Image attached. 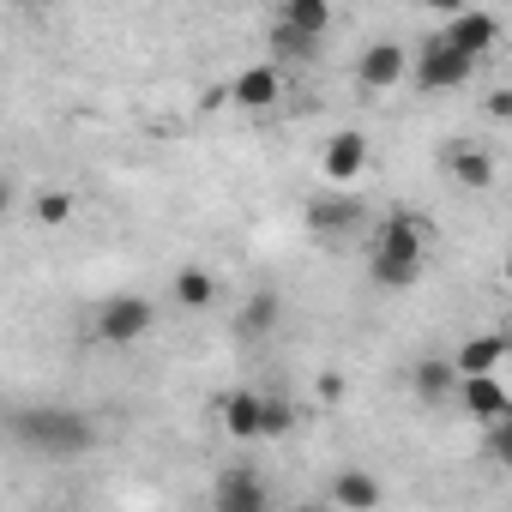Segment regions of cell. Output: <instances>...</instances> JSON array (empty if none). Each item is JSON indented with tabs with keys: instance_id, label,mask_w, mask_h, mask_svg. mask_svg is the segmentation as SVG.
<instances>
[{
	"instance_id": "cell-18",
	"label": "cell",
	"mask_w": 512,
	"mask_h": 512,
	"mask_svg": "<svg viewBox=\"0 0 512 512\" xmlns=\"http://www.w3.org/2000/svg\"><path fill=\"white\" fill-rule=\"evenodd\" d=\"M452 362H458V374H464V380H488V374L506 362V338H464Z\"/></svg>"
},
{
	"instance_id": "cell-21",
	"label": "cell",
	"mask_w": 512,
	"mask_h": 512,
	"mask_svg": "<svg viewBox=\"0 0 512 512\" xmlns=\"http://www.w3.org/2000/svg\"><path fill=\"white\" fill-rule=\"evenodd\" d=\"M488 458H494V464H500V470H512V416H506V422H494V428H488Z\"/></svg>"
},
{
	"instance_id": "cell-24",
	"label": "cell",
	"mask_w": 512,
	"mask_h": 512,
	"mask_svg": "<svg viewBox=\"0 0 512 512\" xmlns=\"http://www.w3.org/2000/svg\"><path fill=\"white\" fill-rule=\"evenodd\" d=\"M482 109H488L494 121H512V91H506V85H500V91H488V103H482Z\"/></svg>"
},
{
	"instance_id": "cell-23",
	"label": "cell",
	"mask_w": 512,
	"mask_h": 512,
	"mask_svg": "<svg viewBox=\"0 0 512 512\" xmlns=\"http://www.w3.org/2000/svg\"><path fill=\"white\" fill-rule=\"evenodd\" d=\"M290 422H296V410H290L284 398H266V440H278V434H290Z\"/></svg>"
},
{
	"instance_id": "cell-11",
	"label": "cell",
	"mask_w": 512,
	"mask_h": 512,
	"mask_svg": "<svg viewBox=\"0 0 512 512\" xmlns=\"http://www.w3.org/2000/svg\"><path fill=\"white\" fill-rule=\"evenodd\" d=\"M217 416H223V434H235V440H266V398L260 392H229Z\"/></svg>"
},
{
	"instance_id": "cell-28",
	"label": "cell",
	"mask_w": 512,
	"mask_h": 512,
	"mask_svg": "<svg viewBox=\"0 0 512 512\" xmlns=\"http://www.w3.org/2000/svg\"><path fill=\"white\" fill-rule=\"evenodd\" d=\"M506 284H512V260H506Z\"/></svg>"
},
{
	"instance_id": "cell-9",
	"label": "cell",
	"mask_w": 512,
	"mask_h": 512,
	"mask_svg": "<svg viewBox=\"0 0 512 512\" xmlns=\"http://www.w3.org/2000/svg\"><path fill=\"white\" fill-rule=\"evenodd\" d=\"M446 175H452L458 187L482 193V187L494 181V157H488L482 145H470V139H446Z\"/></svg>"
},
{
	"instance_id": "cell-17",
	"label": "cell",
	"mask_w": 512,
	"mask_h": 512,
	"mask_svg": "<svg viewBox=\"0 0 512 512\" xmlns=\"http://www.w3.org/2000/svg\"><path fill=\"white\" fill-rule=\"evenodd\" d=\"M278 25L308 37V43H320L332 31V7H326V0H290V7H278Z\"/></svg>"
},
{
	"instance_id": "cell-8",
	"label": "cell",
	"mask_w": 512,
	"mask_h": 512,
	"mask_svg": "<svg viewBox=\"0 0 512 512\" xmlns=\"http://www.w3.org/2000/svg\"><path fill=\"white\" fill-rule=\"evenodd\" d=\"M458 55H470V61H482L494 43H500V19L494 13H452L446 19V31H440Z\"/></svg>"
},
{
	"instance_id": "cell-12",
	"label": "cell",
	"mask_w": 512,
	"mask_h": 512,
	"mask_svg": "<svg viewBox=\"0 0 512 512\" xmlns=\"http://www.w3.org/2000/svg\"><path fill=\"white\" fill-rule=\"evenodd\" d=\"M229 97L241 103V109H272L278 97H284V73L266 61V67H241L235 73V85H229Z\"/></svg>"
},
{
	"instance_id": "cell-2",
	"label": "cell",
	"mask_w": 512,
	"mask_h": 512,
	"mask_svg": "<svg viewBox=\"0 0 512 512\" xmlns=\"http://www.w3.org/2000/svg\"><path fill=\"white\" fill-rule=\"evenodd\" d=\"M13 440L37 458H79L97 446V422L73 404H31V410H13Z\"/></svg>"
},
{
	"instance_id": "cell-1",
	"label": "cell",
	"mask_w": 512,
	"mask_h": 512,
	"mask_svg": "<svg viewBox=\"0 0 512 512\" xmlns=\"http://www.w3.org/2000/svg\"><path fill=\"white\" fill-rule=\"evenodd\" d=\"M428 241H434L428 217H416V211H392V217L380 223V235H374L368 278H374L380 290H410V284L422 278V266H428Z\"/></svg>"
},
{
	"instance_id": "cell-3",
	"label": "cell",
	"mask_w": 512,
	"mask_h": 512,
	"mask_svg": "<svg viewBox=\"0 0 512 512\" xmlns=\"http://www.w3.org/2000/svg\"><path fill=\"white\" fill-rule=\"evenodd\" d=\"M151 320H157V308L145 302V296H109L103 308H97V344L103 350H133L145 332H151Z\"/></svg>"
},
{
	"instance_id": "cell-4",
	"label": "cell",
	"mask_w": 512,
	"mask_h": 512,
	"mask_svg": "<svg viewBox=\"0 0 512 512\" xmlns=\"http://www.w3.org/2000/svg\"><path fill=\"white\" fill-rule=\"evenodd\" d=\"M211 512H272L266 476H260V470H247V464L217 470V482H211Z\"/></svg>"
},
{
	"instance_id": "cell-25",
	"label": "cell",
	"mask_w": 512,
	"mask_h": 512,
	"mask_svg": "<svg viewBox=\"0 0 512 512\" xmlns=\"http://www.w3.org/2000/svg\"><path fill=\"white\" fill-rule=\"evenodd\" d=\"M320 398L338 404V398H344V380H338V374H320Z\"/></svg>"
},
{
	"instance_id": "cell-7",
	"label": "cell",
	"mask_w": 512,
	"mask_h": 512,
	"mask_svg": "<svg viewBox=\"0 0 512 512\" xmlns=\"http://www.w3.org/2000/svg\"><path fill=\"white\" fill-rule=\"evenodd\" d=\"M320 169H326V181H332V187H350V181L368 169V139H362L356 127L332 133V139H326V151H320Z\"/></svg>"
},
{
	"instance_id": "cell-6",
	"label": "cell",
	"mask_w": 512,
	"mask_h": 512,
	"mask_svg": "<svg viewBox=\"0 0 512 512\" xmlns=\"http://www.w3.org/2000/svg\"><path fill=\"white\" fill-rule=\"evenodd\" d=\"M350 229H362V199L356 193H314L308 199V235L314 241H338V235H350Z\"/></svg>"
},
{
	"instance_id": "cell-19",
	"label": "cell",
	"mask_w": 512,
	"mask_h": 512,
	"mask_svg": "<svg viewBox=\"0 0 512 512\" xmlns=\"http://www.w3.org/2000/svg\"><path fill=\"white\" fill-rule=\"evenodd\" d=\"M169 290H175V302H181V308H211V302H217V278H211L205 266H181Z\"/></svg>"
},
{
	"instance_id": "cell-14",
	"label": "cell",
	"mask_w": 512,
	"mask_h": 512,
	"mask_svg": "<svg viewBox=\"0 0 512 512\" xmlns=\"http://www.w3.org/2000/svg\"><path fill=\"white\" fill-rule=\"evenodd\" d=\"M410 386H416L422 404H440V398H458L464 374H458V362H446V356H422L416 374H410Z\"/></svg>"
},
{
	"instance_id": "cell-22",
	"label": "cell",
	"mask_w": 512,
	"mask_h": 512,
	"mask_svg": "<svg viewBox=\"0 0 512 512\" xmlns=\"http://www.w3.org/2000/svg\"><path fill=\"white\" fill-rule=\"evenodd\" d=\"M73 217V199L67 193H43L37 199V223H67Z\"/></svg>"
},
{
	"instance_id": "cell-26",
	"label": "cell",
	"mask_w": 512,
	"mask_h": 512,
	"mask_svg": "<svg viewBox=\"0 0 512 512\" xmlns=\"http://www.w3.org/2000/svg\"><path fill=\"white\" fill-rule=\"evenodd\" d=\"M500 338H506V350H512V320H506V332H500Z\"/></svg>"
},
{
	"instance_id": "cell-15",
	"label": "cell",
	"mask_w": 512,
	"mask_h": 512,
	"mask_svg": "<svg viewBox=\"0 0 512 512\" xmlns=\"http://www.w3.org/2000/svg\"><path fill=\"white\" fill-rule=\"evenodd\" d=\"M356 79H362L368 91H392V85L404 79V49H398V43H374V49H362Z\"/></svg>"
},
{
	"instance_id": "cell-5",
	"label": "cell",
	"mask_w": 512,
	"mask_h": 512,
	"mask_svg": "<svg viewBox=\"0 0 512 512\" xmlns=\"http://www.w3.org/2000/svg\"><path fill=\"white\" fill-rule=\"evenodd\" d=\"M470 73H476V61L458 55L446 37H428L422 55H416V91H452V85H464Z\"/></svg>"
},
{
	"instance_id": "cell-16",
	"label": "cell",
	"mask_w": 512,
	"mask_h": 512,
	"mask_svg": "<svg viewBox=\"0 0 512 512\" xmlns=\"http://www.w3.org/2000/svg\"><path fill=\"white\" fill-rule=\"evenodd\" d=\"M278 314H284V302H278L272 290H253V296L241 302V314H235V338H241V344H260V338L278 326Z\"/></svg>"
},
{
	"instance_id": "cell-27",
	"label": "cell",
	"mask_w": 512,
	"mask_h": 512,
	"mask_svg": "<svg viewBox=\"0 0 512 512\" xmlns=\"http://www.w3.org/2000/svg\"><path fill=\"white\" fill-rule=\"evenodd\" d=\"M302 512H338V506H302Z\"/></svg>"
},
{
	"instance_id": "cell-10",
	"label": "cell",
	"mask_w": 512,
	"mask_h": 512,
	"mask_svg": "<svg viewBox=\"0 0 512 512\" xmlns=\"http://www.w3.org/2000/svg\"><path fill=\"white\" fill-rule=\"evenodd\" d=\"M458 404H464V416H476L482 428H494V422H506L512 416V398H506V386L488 374V380H464L458 386Z\"/></svg>"
},
{
	"instance_id": "cell-20",
	"label": "cell",
	"mask_w": 512,
	"mask_h": 512,
	"mask_svg": "<svg viewBox=\"0 0 512 512\" xmlns=\"http://www.w3.org/2000/svg\"><path fill=\"white\" fill-rule=\"evenodd\" d=\"M272 55H278V61H314L320 43H308V37H296V31H284V25L272 19Z\"/></svg>"
},
{
	"instance_id": "cell-13",
	"label": "cell",
	"mask_w": 512,
	"mask_h": 512,
	"mask_svg": "<svg viewBox=\"0 0 512 512\" xmlns=\"http://www.w3.org/2000/svg\"><path fill=\"white\" fill-rule=\"evenodd\" d=\"M380 500H386V488H380L374 470H338L332 476V506L338 512H374Z\"/></svg>"
}]
</instances>
